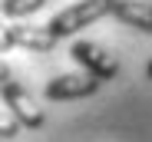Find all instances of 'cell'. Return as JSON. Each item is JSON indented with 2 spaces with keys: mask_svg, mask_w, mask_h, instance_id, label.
<instances>
[{
  "mask_svg": "<svg viewBox=\"0 0 152 142\" xmlns=\"http://www.w3.org/2000/svg\"><path fill=\"white\" fill-rule=\"evenodd\" d=\"M106 13H113V0H80V4L66 7L63 13H56L53 20L46 23V30L53 33L56 40H63V36H73L76 30L89 27L93 20L106 17Z\"/></svg>",
  "mask_w": 152,
  "mask_h": 142,
  "instance_id": "obj_1",
  "label": "cell"
},
{
  "mask_svg": "<svg viewBox=\"0 0 152 142\" xmlns=\"http://www.w3.org/2000/svg\"><path fill=\"white\" fill-rule=\"evenodd\" d=\"M69 56L83 66V73H89V76H96V79H113V76L119 73V60H116L109 50H103L99 43L80 40V43H73Z\"/></svg>",
  "mask_w": 152,
  "mask_h": 142,
  "instance_id": "obj_2",
  "label": "cell"
},
{
  "mask_svg": "<svg viewBox=\"0 0 152 142\" xmlns=\"http://www.w3.org/2000/svg\"><path fill=\"white\" fill-rule=\"evenodd\" d=\"M4 106L23 122V129H40V126H43V109L33 103L30 92L23 89L20 83H13V79L4 83Z\"/></svg>",
  "mask_w": 152,
  "mask_h": 142,
  "instance_id": "obj_3",
  "label": "cell"
},
{
  "mask_svg": "<svg viewBox=\"0 0 152 142\" xmlns=\"http://www.w3.org/2000/svg\"><path fill=\"white\" fill-rule=\"evenodd\" d=\"M99 83L103 79H96L89 73H66V76H56V79H50L46 83V99H83V96H93V92L99 89Z\"/></svg>",
  "mask_w": 152,
  "mask_h": 142,
  "instance_id": "obj_4",
  "label": "cell"
},
{
  "mask_svg": "<svg viewBox=\"0 0 152 142\" xmlns=\"http://www.w3.org/2000/svg\"><path fill=\"white\" fill-rule=\"evenodd\" d=\"M20 46V50H30V53H50L56 46V36L50 33L46 27L37 30V27H7L4 30V53Z\"/></svg>",
  "mask_w": 152,
  "mask_h": 142,
  "instance_id": "obj_5",
  "label": "cell"
},
{
  "mask_svg": "<svg viewBox=\"0 0 152 142\" xmlns=\"http://www.w3.org/2000/svg\"><path fill=\"white\" fill-rule=\"evenodd\" d=\"M113 13L126 27L152 33V4H142V0H113Z\"/></svg>",
  "mask_w": 152,
  "mask_h": 142,
  "instance_id": "obj_6",
  "label": "cell"
},
{
  "mask_svg": "<svg viewBox=\"0 0 152 142\" xmlns=\"http://www.w3.org/2000/svg\"><path fill=\"white\" fill-rule=\"evenodd\" d=\"M46 0H4V13L7 17H27V13H37Z\"/></svg>",
  "mask_w": 152,
  "mask_h": 142,
  "instance_id": "obj_7",
  "label": "cell"
},
{
  "mask_svg": "<svg viewBox=\"0 0 152 142\" xmlns=\"http://www.w3.org/2000/svg\"><path fill=\"white\" fill-rule=\"evenodd\" d=\"M20 129H23V122L17 119V116H13L10 109H7L4 116H0V132H4V139H13V135H17Z\"/></svg>",
  "mask_w": 152,
  "mask_h": 142,
  "instance_id": "obj_8",
  "label": "cell"
},
{
  "mask_svg": "<svg viewBox=\"0 0 152 142\" xmlns=\"http://www.w3.org/2000/svg\"><path fill=\"white\" fill-rule=\"evenodd\" d=\"M145 76H149V79H152V60H149V66H145Z\"/></svg>",
  "mask_w": 152,
  "mask_h": 142,
  "instance_id": "obj_9",
  "label": "cell"
}]
</instances>
